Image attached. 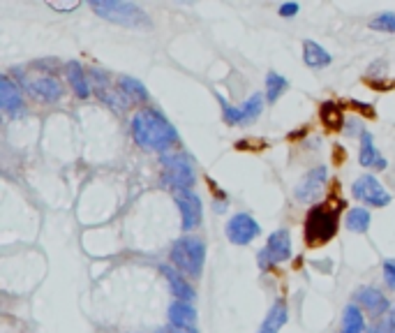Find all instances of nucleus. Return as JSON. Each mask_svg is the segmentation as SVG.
<instances>
[{"mask_svg":"<svg viewBox=\"0 0 395 333\" xmlns=\"http://www.w3.org/2000/svg\"><path fill=\"white\" fill-rule=\"evenodd\" d=\"M280 16L282 19H291V16H296L298 12H300V5L298 3H284V5H280Z\"/></svg>","mask_w":395,"mask_h":333,"instance_id":"c85d7f7f","label":"nucleus"},{"mask_svg":"<svg viewBox=\"0 0 395 333\" xmlns=\"http://www.w3.org/2000/svg\"><path fill=\"white\" fill-rule=\"evenodd\" d=\"M23 86H26L28 93L40 99V102L44 104H54V102H61L63 95H65V88L63 83L54 79V77H37V79H26L23 81Z\"/></svg>","mask_w":395,"mask_h":333,"instance_id":"9b49d317","label":"nucleus"},{"mask_svg":"<svg viewBox=\"0 0 395 333\" xmlns=\"http://www.w3.org/2000/svg\"><path fill=\"white\" fill-rule=\"evenodd\" d=\"M354 301H356L358 308H363L365 313L372 315V317H382V315H386V313L391 310V301L382 294L379 289H375V287H360V289H356Z\"/></svg>","mask_w":395,"mask_h":333,"instance_id":"ddd939ff","label":"nucleus"},{"mask_svg":"<svg viewBox=\"0 0 395 333\" xmlns=\"http://www.w3.org/2000/svg\"><path fill=\"white\" fill-rule=\"evenodd\" d=\"M90 10L104 21L119 23L125 28H150L148 14L137 3H119V0H92Z\"/></svg>","mask_w":395,"mask_h":333,"instance_id":"f03ea898","label":"nucleus"},{"mask_svg":"<svg viewBox=\"0 0 395 333\" xmlns=\"http://www.w3.org/2000/svg\"><path fill=\"white\" fill-rule=\"evenodd\" d=\"M0 107H3L5 114H19L23 109V95L19 83H14L10 79V74H3L0 77Z\"/></svg>","mask_w":395,"mask_h":333,"instance_id":"dca6fc26","label":"nucleus"},{"mask_svg":"<svg viewBox=\"0 0 395 333\" xmlns=\"http://www.w3.org/2000/svg\"><path fill=\"white\" fill-rule=\"evenodd\" d=\"M370 28L377 32H395V12H382L370 21Z\"/></svg>","mask_w":395,"mask_h":333,"instance_id":"bb28decb","label":"nucleus"},{"mask_svg":"<svg viewBox=\"0 0 395 333\" xmlns=\"http://www.w3.org/2000/svg\"><path fill=\"white\" fill-rule=\"evenodd\" d=\"M358 160L363 166H372V169H386V160L384 155L377 151L375 146V139L370 132H360V153H358Z\"/></svg>","mask_w":395,"mask_h":333,"instance_id":"a211bd4d","label":"nucleus"},{"mask_svg":"<svg viewBox=\"0 0 395 333\" xmlns=\"http://www.w3.org/2000/svg\"><path fill=\"white\" fill-rule=\"evenodd\" d=\"M303 61L308 68L312 70H322V68H329L333 63V56L326 52L322 44H317L312 40H305L303 42Z\"/></svg>","mask_w":395,"mask_h":333,"instance_id":"aec40b11","label":"nucleus"},{"mask_svg":"<svg viewBox=\"0 0 395 333\" xmlns=\"http://www.w3.org/2000/svg\"><path fill=\"white\" fill-rule=\"evenodd\" d=\"M169 324L176 329H195L197 310L185 301H174L169 305Z\"/></svg>","mask_w":395,"mask_h":333,"instance_id":"6ab92c4d","label":"nucleus"},{"mask_svg":"<svg viewBox=\"0 0 395 333\" xmlns=\"http://www.w3.org/2000/svg\"><path fill=\"white\" fill-rule=\"evenodd\" d=\"M159 271H162V276L166 278V282H169L171 296H176V301H185V303L195 301L197 291L188 280L183 278V273L178 269H174V266H159Z\"/></svg>","mask_w":395,"mask_h":333,"instance_id":"2eb2a0df","label":"nucleus"},{"mask_svg":"<svg viewBox=\"0 0 395 333\" xmlns=\"http://www.w3.org/2000/svg\"><path fill=\"white\" fill-rule=\"evenodd\" d=\"M289 88V81L277 72H268L266 74V99L268 102H277V97H282L284 90Z\"/></svg>","mask_w":395,"mask_h":333,"instance_id":"393cba45","label":"nucleus"},{"mask_svg":"<svg viewBox=\"0 0 395 333\" xmlns=\"http://www.w3.org/2000/svg\"><path fill=\"white\" fill-rule=\"evenodd\" d=\"M370 213L365 211V208H351V211L347 213V229L354 231V234H365V231L370 229Z\"/></svg>","mask_w":395,"mask_h":333,"instance_id":"a878e982","label":"nucleus"},{"mask_svg":"<svg viewBox=\"0 0 395 333\" xmlns=\"http://www.w3.org/2000/svg\"><path fill=\"white\" fill-rule=\"evenodd\" d=\"M259 234H262V227H259V222L252 218L250 213H236L226 222V238H229L233 246H248Z\"/></svg>","mask_w":395,"mask_h":333,"instance_id":"6e6552de","label":"nucleus"},{"mask_svg":"<svg viewBox=\"0 0 395 333\" xmlns=\"http://www.w3.org/2000/svg\"><path fill=\"white\" fill-rule=\"evenodd\" d=\"M264 253L268 255V260L273 264L287 262L291 257V234L289 229H275L271 236H268V243L264 248Z\"/></svg>","mask_w":395,"mask_h":333,"instance_id":"4468645a","label":"nucleus"},{"mask_svg":"<svg viewBox=\"0 0 395 333\" xmlns=\"http://www.w3.org/2000/svg\"><path fill=\"white\" fill-rule=\"evenodd\" d=\"M176 206L181 211V227L183 231H195L201 224V215H204V208H201V199L192 190H183V193H176Z\"/></svg>","mask_w":395,"mask_h":333,"instance_id":"9d476101","label":"nucleus"},{"mask_svg":"<svg viewBox=\"0 0 395 333\" xmlns=\"http://www.w3.org/2000/svg\"><path fill=\"white\" fill-rule=\"evenodd\" d=\"M88 79H90V88H92V93H95L107 107H111L114 111H123L125 107H128L130 102L128 99L123 97V93L119 90V86H111V77H109L107 72L102 70H92L88 74Z\"/></svg>","mask_w":395,"mask_h":333,"instance_id":"0eeeda50","label":"nucleus"},{"mask_svg":"<svg viewBox=\"0 0 395 333\" xmlns=\"http://www.w3.org/2000/svg\"><path fill=\"white\" fill-rule=\"evenodd\" d=\"M116 86H119L123 97L128 99L130 104H141V102H146V99H148L146 86L139 79H134V77H119V83H116Z\"/></svg>","mask_w":395,"mask_h":333,"instance_id":"4be33fe9","label":"nucleus"},{"mask_svg":"<svg viewBox=\"0 0 395 333\" xmlns=\"http://www.w3.org/2000/svg\"><path fill=\"white\" fill-rule=\"evenodd\" d=\"M384 280H386V285H389V289H395V257L384 262Z\"/></svg>","mask_w":395,"mask_h":333,"instance_id":"cd10ccee","label":"nucleus"},{"mask_svg":"<svg viewBox=\"0 0 395 333\" xmlns=\"http://www.w3.org/2000/svg\"><path fill=\"white\" fill-rule=\"evenodd\" d=\"M157 333H197V329H176V327H169V329H159Z\"/></svg>","mask_w":395,"mask_h":333,"instance_id":"c756f323","label":"nucleus"},{"mask_svg":"<svg viewBox=\"0 0 395 333\" xmlns=\"http://www.w3.org/2000/svg\"><path fill=\"white\" fill-rule=\"evenodd\" d=\"M132 137L139 148L153 153H171L178 146V132L157 109L144 107L132 116Z\"/></svg>","mask_w":395,"mask_h":333,"instance_id":"f257e3e1","label":"nucleus"},{"mask_svg":"<svg viewBox=\"0 0 395 333\" xmlns=\"http://www.w3.org/2000/svg\"><path fill=\"white\" fill-rule=\"evenodd\" d=\"M351 193H354L358 202L370 204V206H389L391 204V195L386 193L382 183L375 176H370V174H363L360 178H356V183L351 186Z\"/></svg>","mask_w":395,"mask_h":333,"instance_id":"1a4fd4ad","label":"nucleus"},{"mask_svg":"<svg viewBox=\"0 0 395 333\" xmlns=\"http://www.w3.org/2000/svg\"><path fill=\"white\" fill-rule=\"evenodd\" d=\"M65 77H67V81H70V86H72L74 95H77V97L86 99V97L92 93V88H90V79H88V74L83 72L81 63H77V61L65 63Z\"/></svg>","mask_w":395,"mask_h":333,"instance_id":"f3484780","label":"nucleus"},{"mask_svg":"<svg viewBox=\"0 0 395 333\" xmlns=\"http://www.w3.org/2000/svg\"><path fill=\"white\" fill-rule=\"evenodd\" d=\"M159 164H162V183L174 190V195L183 193V190H192L197 181V171L188 155L181 151H171L159 157Z\"/></svg>","mask_w":395,"mask_h":333,"instance_id":"39448f33","label":"nucleus"},{"mask_svg":"<svg viewBox=\"0 0 395 333\" xmlns=\"http://www.w3.org/2000/svg\"><path fill=\"white\" fill-rule=\"evenodd\" d=\"M326 178H329V169H326V166H315V169H310L305 176L298 181L293 195L305 204L315 202V197L322 193L324 186H326Z\"/></svg>","mask_w":395,"mask_h":333,"instance_id":"f8f14e48","label":"nucleus"},{"mask_svg":"<svg viewBox=\"0 0 395 333\" xmlns=\"http://www.w3.org/2000/svg\"><path fill=\"white\" fill-rule=\"evenodd\" d=\"M287 317H289L287 303H284V301H275L271 310H268L264 324L259 327V333H280L284 324H287Z\"/></svg>","mask_w":395,"mask_h":333,"instance_id":"412c9836","label":"nucleus"},{"mask_svg":"<svg viewBox=\"0 0 395 333\" xmlns=\"http://www.w3.org/2000/svg\"><path fill=\"white\" fill-rule=\"evenodd\" d=\"M217 99H220L222 119H224L226 125H250V123H255L264 111V95L259 93V90L257 93H252L241 107H231L222 97H217Z\"/></svg>","mask_w":395,"mask_h":333,"instance_id":"423d86ee","label":"nucleus"},{"mask_svg":"<svg viewBox=\"0 0 395 333\" xmlns=\"http://www.w3.org/2000/svg\"><path fill=\"white\" fill-rule=\"evenodd\" d=\"M319 116H322V123L329 130H340L344 125L342 109H340V104H335V102H324L319 107Z\"/></svg>","mask_w":395,"mask_h":333,"instance_id":"b1692460","label":"nucleus"},{"mask_svg":"<svg viewBox=\"0 0 395 333\" xmlns=\"http://www.w3.org/2000/svg\"><path fill=\"white\" fill-rule=\"evenodd\" d=\"M342 333H365L363 310L356 303H349L342 315Z\"/></svg>","mask_w":395,"mask_h":333,"instance_id":"5701e85b","label":"nucleus"},{"mask_svg":"<svg viewBox=\"0 0 395 333\" xmlns=\"http://www.w3.org/2000/svg\"><path fill=\"white\" fill-rule=\"evenodd\" d=\"M338 211L331 208L329 204H317L310 208L305 218V241L310 248L324 246L338 234Z\"/></svg>","mask_w":395,"mask_h":333,"instance_id":"20e7f679","label":"nucleus"},{"mask_svg":"<svg viewBox=\"0 0 395 333\" xmlns=\"http://www.w3.org/2000/svg\"><path fill=\"white\" fill-rule=\"evenodd\" d=\"M171 264L178 269L183 276L190 278H199L201 271H204V262H206V246L204 241L197 236H183L171 246L169 253Z\"/></svg>","mask_w":395,"mask_h":333,"instance_id":"7ed1b4c3","label":"nucleus"}]
</instances>
